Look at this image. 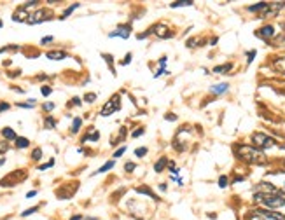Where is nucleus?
Wrapping results in <instances>:
<instances>
[{
  "mask_svg": "<svg viewBox=\"0 0 285 220\" xmlns=\"http://www.w3.org/2000/svg\"><path fill=\"white\" fill-rule=\"evenodd\" d=\"M18 107H21V109H33V107H35V100H28V102H25V103H18Z\"/></svg>",
  "mask_w": 285,
  "mask_h": 220,
  "instance_id": "obj_26",
  "label": "nucleus"
},
{
  "mask_svg": "<svg viewBox=\"0 0 285 220\" xmlns=\"http://www.w3.org/2000/svg\"><path fill=\"white\" fill-rule=\"evenodd\" d=\"M167 121H175V115H173V114H168V115H167Z\"/></svg>",
  "mask_w": 285,
  "mask_h": 220,
  "instance_id": "obj_49",
  "label": "nucleus"
},
{
  "mask_svg": "<svg viewBox=\"0 0 285 220\" xmlns=\"http://www.w3.org/2000/svg\"><path fill=\"white\" fill-rule=\"evenodd\" d=\"M79 105H83V100H80L79 96H75V98L70 100V107H79Z\"/></svg>",
  "mask_w": 285,
  "mask_h": 220,
  "instance_id": "obj_30",
  "label": "nucleus"
},
{
  "mask_svg": "<svg viewBox=\"0 0 285 220\" xmlns=\"http://www.w3.org/2000/svg\"><path fill=\"white\" fill-rule=\"evenodd\" d=\"M142 135H144V128H138L137 131H133L132 137H133V138H138V137H142Z\"/></svg>",
  "mask_w": 285,
  "mask_h": 220,
  "instance_id": "obj_41",
  "label": "nucleus"
},
{
  "mask_svg": "<svg viewBox=\"0 0 285 220\" xmlns=\"http://www.w3.org/2000/svg\"><path fill=\"white\" fill-rule=\"evenodd\" d=\"M268 6L269 4L268 2H259V4H254V6H250L249 7V11L250 13H266V9H268Z\"/></svg>",
  "mask_w": 285,
  "mask_h": 220,
  "instance_id": "obj_14",
  "label": "nucleus"
},
{
  "mask_svg": "<svg viewBox=\"0 0 285 220\" xmlns=\"http://www.w3.org/2000/svg\"><path fill=\"white\" fill-rule=\"evenodd\" d=\"M151 33H156V35L161 37V38H170V37H173V33L168 32V26L167 25H161V23H157V25L152 26Z\"/></svg>",
  "mask_w": 285,
  "mask_h": 220,
  "instance_id": "obj_8",
  "label": "nucleus"
},
{
  "mask_svg": "<svg viewBox=\"0 0 285 220\" xmlns=\"http://www.w3.org/2000/svg\"><path fill=\"white\" fill-rule=\"evenodd\" d=\"M130 60H132V53H128V55L125 56V60L121 61V65H128V63H130Z\"/></svg>",
  "mask_w": 285,
  "mask_h": 220,
  "instance_id": "obj_42",
  "label": "nucleus"
},
{
  "mask_svg": "<svg viewBox=\"0 0 285 220\" xmlns=\"http://www.w3.org/2000/svg\"><path fill=\"white\" fill-rule=\"evenodd\" d=\"M250 220H266V218H263V217H259L257 213H254L252 217H250Z\"/></svg>",
  "mask_w": 285,
  "mask_h": 220,
  "instance_id": "obj_46",
  "label": "nucleus"
},
{
  "mask_svg": "<svg viewBox=\"0 0 285 220\" xmlns=\"http://www.w3.org/2000/svg\"><path fill=\"white\" fill-rule=\"evenodd\" d=\"M282 28H283V30H285V23H283V25H282Z\"/></svg>",
  "mask_w": 285,
  "mask_h": 220,
  "instance_id": "obj_53",
  "label": "nucleus"
},
{
  "mask_svg": "<svg viewBox=\"0 0 285 220\" xmlns=\"http://www.w3.org/2000/svg\"><path fill=\"white\" fill-rule=\"evenodd\" d=\"M40 93H42V96H49L53 93V90L49 86H42V90H40Z\"/></svg>",
  "mask_w": 285,
  "mask_h": 220,
  "instance_id": "obj_36",
  "label": "nucleus"
},
{
  "mask_svg": "<svg viewBox=\"0 0 285 220\" xmlns=\"http://www.w3.org/2000/svg\"><path fill=\"white\" fill-rule=\"evenodd\" d=\"M70 220H83V217H80V215H74V217H72Z\"/></svg>",
  "mask_w": 285,
  "mask_h": 220,
  "instance_id": "obj_50",
  "label": "nucleus"
},
{
  "mask_svg": "<svg viewBox=\"0 0 285 220\" xmlns=\"http://www.w3.org/2000/svg\"><path fill=\"white\" fill-rule=\"evenodd\" d=\"M96 220H98V218H96Z\"/></svg>",
  "mask_w": 285,
  "mask_h": 220,
  "instance_id": "obj_56",
  "label": "nucleus"
},
{
  "mask_svg": "<svg viewBox=\"0 0 285 220\" xmlns=\"http://www.w3.org/2000/svg\"><path fill=\"white\" fill-rule=\"evenodd\" d=\"M33 196H37V191H30L28 194H26V198H33Z\"/></svg>",
  "mask_w": 285,
  "mask_h": 220,
  "instance_id": "obj_48",
  "label": "nucleus"
},
{
  "mask_svg": "<svg viewBox=\"0 0 285 220\" xmlns=\"http://www.w3.org/2000/svg\"><path fill=\"white\" fill-rule=\"evenodd\" d=\"M42 109H44L46 112L55 110V103H44V105H42Z\"/></svg>",
  "mask_w": 285,
  "mask_h": 220,
  "instance_id": "obj_38",
  "label": "nucleus"
},
{
  "mask_svg": "<svg viewBox=\"0 0 285 220\" xmlns=\"http://www.w3.org/2000/svg\"><path fill=\"white\" fill-rule=\"evenodd\" d=\"M28 14H26L25 13V9H21V7H19V9L16 11V13H14L13 14V19H14V21H16V23H21V21H28Z\"/></svg>",
  "mask_w": 285,
  "mask_h": 220,
  "instance_id": "obj_15",
  "label": "nucleus"
},
{
  "mask_svg": "<svg viewBox=\"0 0 285 220\" xmlns=\"http://www.w3.org/2000/svg\"><path fill=\"white\" fill-rule=\"evenodd\" d=\"M9 110V103H0V112Z\"/></svg>",
  "mask_w": 285,
  "mask_h": 220,
  "instance_id": "obj_45",
  "label": "nucleus"
},
{
  "mask_svg": "<svg viewBox=\"0 0 285 220\" xmlns=\"http://www.w3.org/2000/svg\"><path fill=\"white\" fill-rule=\"evenodd\" d=\"M167 164H168V159H167V157H161V159L157 161L156 164H154V171H156V173H161L165 168H167Z\"/></svg>",
  "mask_w": 285,
  "mask_h": 220,
  "instance_id": "obj_17",
  "label": "nucleus"
},
{
  "mask_svg": "<svg viewBox=\"0 0 285 220\" xmlns=\"http://www.w3.org/2000/svg\"><path fill=\"white\" fill-rule=\"evenodd\" d=\"M273 35H275V28H273L271 25H266V26H263L261 30H257V37L264 38V40H269Z\"/></svg>",
  "mask_w": 285,
  "mask_h": 220,
  "instance_id": "obj_10",
  "label": "nucleus"
},
{
  "mask_svg": "<svg viewBox=\"0 0 285 220\" xmlns=\"http://www.w3.org/2000/svg\"><path fill=\"white\" fill-rule=\"evenodd\" d=\"M53 18V14L49 13L48 9H38L37 13H33V14H30V18H28V25H38V23H44V21H49V19Z\"/></svg>",
  "mask_w": 285,
  "mask_h": 220,
  "instance_id": "obj_5",
  "label": "nucleus"
},
{
  "mask_svg": "<svg viewBox=\"0 0 285 220\" xmlns=\"http://www.w3.org/2000/svg\"><path fill=\"white\" fill-rule=\"evenodd\" d=\"M229 84L228 82H221V84H215V86L210 87V93H214V95H224L226 91H228Z\"/></svg>",
  "mask_w": 285,
  "mask_h": 220,
  "instance_id": "obj_13",
  "label": "nucleus"
},
{
  "mask_svg": "<svg viewBox=\"0 0 285 220\" xmlns=\"http://www.w3.org/2000/svg\"><path fill=\"white\" fill-rule=\"evenodd\" d=\"M254 58H256V51H250V53H249V61H247V63H252Z\"/></svg>",
  "mask_w": 285,
  "mask_h": 220,
  "instance_id": "obj_44",
  "label": "nucleus"
},
{
  "mask_svg": "<svg viewBox=\"0 0 285 220\" xmlns=\"http://www.w3.org/2000/svg\"><path fill=\"white\" fill-rule=\"evenodd\" d=\"M135 168H137V164H135V163H126V164H125V169H126V171H128V173H130V171H133Z\"/></svg>",
  "mask_w": 285,
  "mask_h": 220,
  "instance_id": "obj_40",
  "label": "nucleus"
},
{
  "mask_svg": "<svg viewBox=\"0 0 285 220\" xmlns=\"http://www.w3.org/2000/svg\"><path fill=\"white\" fill-rule=\"evenodd\" d=\"M9 150V144L7 142H0V154H6Z\"/></svg>",
  "mask_w": 285,
  "mask_h": 220,
  "instance_id": "obj_34",
  "label": "nucleus"
},
{
  "mask_svg": "<svg viewBox=\"0 0 285 220\" xmlns=\"http://www.w3.org/2000/svg\"><path fill=\"white\" fill-rule=\"evenodd\" d=\"M271 68L275 72L283 73V75H285V56L275 58V60H273V63H271Z\"/></svg>",
  "mask_w": 285,
  "mask_h": 220,
  "instance_id": "obj_11",
  "label": "nucleus"
},
{
  "mask_svg": "<svg viewBox=\"0 0 285 220\" xmlns=\"http://www.w3.org/2000/svg\"><path fill=\"white\" fill-rule=\"evenodd\" d=\"M80 124H83V121H80V117H75L74 122H72V133H77L80 128Z\"/></svg>",
  "mask_w": 285,
  "mask_h": 220,
  "instance_id": "obj_27",
  "label": "nucleus"
},
{
  "mask_svg": "<svg viewBox=\"0 0 285 220\" xmlns=\"http://www.w3.org/2000/svg\"><path fill=\"white\" fill-rule=\"evenodd\" d=\"M2 26H4V25H2V21H0V28H2Z\"/></svg>",
  "mask_w": 285,
  "mask_h": 220,
  "instance_id": "obj_52",
  "label": "nucleus"
},
{
  "mask_svg": "<svg viewBox=\"0 0 285 220\" xmlns=\"http://www.w3.org/2000/svg\"><path fill=\"white\" fill-rule=\"evenodd\" d=\"M119 109H121V95L115 93V95H112V98L103 105V109L100 110V115H102V117H109V115L115 114Z\"/></svg>",
  "mask_w": 285,
  "mask_h": 220,
  "instance_id": "obj_3",
  "label": "nucleus"
},
{
  "mask_svg": "<svg viewBox=\"0 0 285 220\" xmlns=\"http://www.w3.org/2000/svg\"><path fill=\"white\" fill-rule=\"evenodd\" d=\"M53 166H55V159H51L49 163H46V164H40V166H38V169H40V171H44V169L53 168Z\"/></svg>",
  "mask_w": 285,
  "mask_h": 220,
  "instance_id": "obj_29",
  "label": "nucleus"
},
{
  "mask_svg": "<svg viewBox=\"0 0 285 220\" xmlns=\"http://www.w3.org/2000/svg\"><path fill=\"white\" fill-rule=\"evenodd\" d=\"M186 6H192L191 0H179V2L170 4V7H173V9H177V7H186Z\"/></svg>",
  "mask_w": 285,
  "mask_h": 220,
  "instance_id": "obj_23",
  "label": "nucleus"
},
{
  "mask_svg": "<svg viewBox=\"0 0 285 220\" xmlns=\"http://www.w3.org/2000/svg\"><path fill=\"white\" fill-rule=\"evenodd\" d=\"M79 7H80V4H79V2L72 4V6H70V7H68V9H65V11H63V14H61V19L68 18V16H70V14H72V13H74V11H75V9H79Z\"/></svg>",
  "mask_w": 285,
  "mask_h": 220,
  "instance_id": "obj_19",
  "label": "nucleus"
},
{
  "mask_svg": "<svg viewBox=\"0 0 285 220\" xmlns=\"http://www.w3.org/2000/svg\"><path fill=\"white\" fill-rule=\"evenodd\" d=\"M130 33H132V25H121V26H117V28H115L112 33H109V37L110 38H114V37L128 38Z\"/></svg>",
  "mask_w": 285,
  "mask_h": 220,
  "instance_id": "obj_7",
  "label": "nucleus"
},
{
  "mask_svg": "<svg viewBox=\"0 0 285 220\" xmlns=\"http://www.w3.org/2000/svg\"><path fill=\"white\" fill-rule=\"evenodd\" d=\"M252 142H254V145H256V149H259V150L261 149H271V147L276 145L275 138L268 137V135H264V133H254Z\"/></svg>",
  "mask_w": 285,
  "mask_h": 220,
  "instance_id": "obj_4",
  "label": "nucleus"
},
{
  "mask_svg": "<svg viewBox=\"0 0 285 220\" xmlns=\"http://www.w3.org/2000/svg\"><path fill=\"white\" fill-rule=\"evenodd\" d=\"M234 154H236L238 159H241L243 163L249 164H264L266 163V156H264L263 150L256 149L252 145H238L234 149Z\"/></svg>",
  "mask_w": 285,
  "mask_h": 220,
  "instance_id": "obj_1",
  "label": "nucleus"
},
{
  "mask_svg": "<svg viewBox=\"0 0 285 220\" xmlns=\"http://www.w3.org/2000/svg\"><path fill=\"white\" fill-rule=\"evenodd\" d=\"M96 100V95L95 93H88L86 96H84V102H88V103H93Z\"/></svg>",
  "mask_w": 285,
  "mask_h": 220,
  "instance_id": "obj_28",
  "label": "nucleus"
},
{
  "mask_svg": "<svg viewBox=\"0 0 285 220\" xmlns=\"http://www.w3.org/2000/svg\"><path fill=\"white\" fill-rule=\"evenodd\" d=\"M2 137L6 138V140H18V137H16V133H14L13 128H4Z\"/></svg>",
  "mask_w": 285,
  "mask_h": 220,
  "instance_id": "obj_16",
  "label": "nucleus"
},
{
  "mask_svg": "<svg viewBox=\"0 0 285 220\" xmlns=\"http://www.w3.org/2000/svg\"><path fill=\"white\" fill-rule=\"evenodd\" d=\"M28 145H30V140H28V138L18 137V140H16V147H18V149H26Z\"/></svg>",
  "mask_w": 285,
  "mask_h": 220,
  "instance_id": "obj_22",
  "label": "nucleus"
},
{
  "mask_svg": "<svg viewBox=\"0 0 285 220\" xmlns=\"http://www.w3.org/2000/svg\"><path fill=\"white\" fill-rule=\"evenodd\" d=\"M254 199L256 203L263 204L268 210H276V208L285 206V196L283 194H261V192H256L254 194Z\"/></svg>",
  "mask_w": 285,
  "mask_h": 220,
  "instance_id": "obj_2",
  "label": "nucleus"
},
{
  "mask_svg": "<svg viewBox=\"0 0 285 220\" xmlns=\"http://www.w3.org/2000/svg\"><path fill=\"white\" fill-rule=\"evenodd\" d=\"M125 152H126V147H121V149H117V150L114 152V157H121Z\"/></svg>",
  "mask_w": 285,
  "mask_h": 220,
  "instance_id": "obj_39",
  "label": "nucleus"
},
{
  "mask_svg": "<svg viewBox=\"0 0 285 220\" xmlns=\"http://www.w3.org/2000/svg\"><path fill=\"white\" fill-rule=\"evenodd\" d=\"M35 211H37V206L28 208V210H25V211H23V213H21V217H30V215H32V213H35Z\"/></svg>",
  "mask_w": 285,
  "mask_h": 220,
  "instance_id": "obj_33",
  "label": "nucleus"
},
{
  "mask_svg": "<svg viewBox=\"0 0 285 220\" xmlns=\"http://www.w3.org/2000/svg\"><path fill=\"white\" fill-rule=\"evenodd\" d=\"M49 42H53V37H51V35L42 38V40H40V44H49Z\"/></svg>",
  "mask_w": 285,
  "mask_h": 220,
  "instance_id": "obj_43",
  "label": "nucleus"
},
{
  "mask_svg": "<svg viewBox=\"0 0 285 220\" xmlns=\"http://www.w3.org/2000/svg\"><path fill=\"white\" fill-rule=\"evenodd\" d=\"M254 213H257V215H259V217H263V218H271V220H285V215L278 213V211H275V210H257V211H254Z\"/></svg>",
  "mask_w": 285,
  "mask_h": 220,
  "instance_id": "obj_9",
  "label": "nucleus"
},
{
  "mask_svg": "<svg viewBox=\"0 0 285 220\" xmlns=\"http://www.w3.org/2000/svg\"><path fill=\"white\" fill-rule=\"evenodd\" d=\"M283 168H285V161H283Z\"/></svg>",
  "mask_w": 285,
  "mask_h": 220,
  "instance_id": "obj_55",
  "label": "nucleus"
},
{
  "mask_svg": "<svg viewBox=\"0 0 285 220\" xmlns=\"http://www.w3.org/2000/svg\"><path fill=\"white\" fill-rule=\"evenodd\" d=\"M42 157V149H35L32 152V159H35V161H38Z\"/></svg>",
  "mask_w": 285,
  "mask_h": 220,
  "instance_id": "obj_31",
  "label": "nucleus"
},
{
  "mask_svg": "<svg viewBox=\"0 0 285 220\" xmlns=\"http://www.w3.org/2000/svg\"><path fill=\"white\" fill-rule=\"evenodd\" d=\"M256 192H261V194H282L280 189H276L275 185L268 182H261L259 185H256Z\"/></svg>",
  "mask_w": 285,
  "mask_h": 220,
  "instance_id": "obj_6",
  "label": "nucleus"
},
{
  "mask_svg": "<svg viewBox=\"0 0 285 220\" xmlns=\"http://www.w3.org/2000/svg\"><path fill=\"white\" fill-rule=\"evenodd\" d=\"M137 192H140V194H147V196H151V198L154 199V201H157V196L154 194V192L151 191V189H144V187H138V189H137Z\"/></svg>",
  "mask_w": 285,
  "mask_h": 220,
  "instance_id": "obj_25",
  "label": "nucleus"
},
{
  "mask_svg": "<svg viewBox=\"0 0 285 220\" xmlns=\"http://www.w3.org/2000/svg\"><path fill=\"white\" fill-rule=\"evenodd\" d=\"M282 149H285V144H283V145H282Z\"/></svg>",
  "mask_w": 285,
  "mask_h": 220,
  "instance_id": "obj_54",
  "label": "nucleus"
},
{
  "mask_svg": "<svg viewBox=\"0 0 285 220\" xmlns=\"http://www.w3.org/2000/svg\"><path fill=\"white\" fill-rule=\"evenodd\" d=\"M68 55L65 51H49V53H46V58L48 60H53V61H61V60H65Z\"/></svg>",
  "mask_w": 285,
  "mask_h": 220,
  "instance_id": "obj_12",
  "label": "nucleus"
},
{
  "mask_svg": "<svg viewBox=\"0 0 285 220\" xmlns=\"http://www.w3.org/2000/svg\"><path fill=\"white\" fill-rule=\"evenodd\" d=\"M91 133H88L86 137H83V142H88V140H91V142H96L100 138V133L96 129H90Z\"/></svg>",
  "mask_w": 285,
  "mask_h": 220,
  "instance_id": "obj_21",
  "label": "nucleus"
},
{
  "mask_svg": "<svg viewBox=\"0 0 285 220\" xmlns=\"http://www.w3.org/2000/svg\"><path fill=\"white\" fill-rule=\"evenodd\" d=\"M145 154H147V149H145V147H142V149L135 150V156H137V157H144Z\"/></svg>",
  "mask_w": 285,
  "mask_h": 220,
  "instance_id": "obj_32",
  "label": "nucleus"
},
{
  "mask_svg": "<svg viewBox=\"0 0 285 220\" xmlns=\"http://www.w3.org/2000/svg\"><path fill=\"white\" fill-rule=\"evenodd\" d=\"M159 65H161V67H165V65H167V56L161 58V60H159Z\"/></svg>",
  "mask_w": 285,
  "mask_h": 220,
  "instance_id": "obj_47",
  "label": "nucleus"
},
{
  "mask_svg": "<svg viewBox=\"0 0 285 220\" xmlns=\"http://www.w3.org/2000/svg\"><path fill=\"white\" fill-rule=\"evenodd\" d=\"M226 185H228V177L222 175L221 179H219V187H226Z\"/></svg>",
  "mask_w": 285,
  "mask_h": 220,
  "instance_id": "obj_37",
  "label": "nucleus"
},
{
  "mask_svg": "<svg viewBox=\"0 0 285 220\" xmlns=\"http://www.w3.org/2000/svg\"><path fill=\"white\" fill-rule=\"evenodd\" d=\"M103 56V60H107V63H109V67H110V72L114 73V68H112V56L110 55H102Z\"/></svg>",
  "mask_w": 285,
  "mask_h": 220,
  "instance_id": "obj_35",
  "label": "nucleus"
},
{
  "mask_svg": "<svg viewBox=\"0 0 285 220\" xmlns=\"http://www.w3.org/2000/svg\"><path fill=\"white\" fill-rule=\"evenodd\" d=\"M231 68H233V63H226V65H219V67L214 68L215 73H228Z\"/></svg>",
  "mask_w": 285,
  "mask_h": 220,
  "instance_id": "obj_20",
  "label": "nucleus"
},
{
  "mask_svg": "<svg viewBox=\"0 0 285 220\" xmlns=\"http://www.w3.org/2000/svg\"><path fill=\"white\" fill-rule=\"evenodd\" d=\"M4 163H6V159H0V166H2Z\"/></svg>",
  "mask_w": 285,
  "mask_h": 220,
  "instance_id": "obj_51",
  "label": "nucleus"
},
{
  "mask_svg": "<svg viewBox=\"0 0 285 220\" xmlns=\"http://www.w3.org/2000/svg\"><path fill=\"white\" fill-rule=\"evenodd\" d=\"M115 166V161H109V163H105L102 166L100 169H96V171L93 173V175H100V173H105V171H109V169H112Z\"/></svg>",
  "mask_w": 285,
  "mask_h": 220,
  "instance_id": "obj_18",
  "label": "nucleus"
},
{
  "mask_svg": "<svg viewBox=\"0 0 285 220\" xmlns=\"http://www.w3.org/2000/svg\"><path fill=\"white\" fill-rule=\"evenodd\" d=\"M44 128L46 129H55L56 128V121L53 117H46L44 119Z\"/></svg>",
  "mask_w": 285,
  "mask_h": 220,
  "instance_id": "obj_24",
  "label": "nucleus"
}]
</instances>
